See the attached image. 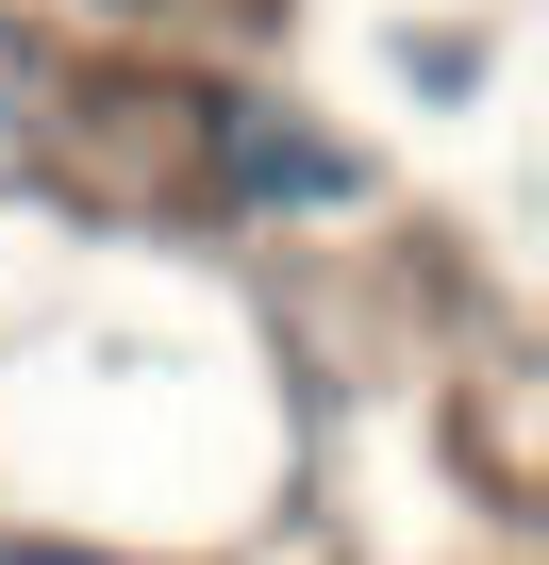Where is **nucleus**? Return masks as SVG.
<instances>
[{"mask_svg":"<svg viewBox=\"0 0 549 565\" xmlns=\"http://www.w3.org/2000/svg\"><path fill=\"white\" fill-rule=\"evenodd\" d=\"M200 167H217V200H250V216H334V200H367V167L334 150V134H300L284 100H200Z\"/></svg>","mask_w":549,"mask_h":565,"instance_id":"nucleus-1","label":"nucleus"},{"mask_svg":"<svg viewBox=\"0 0 549 565\" xmlns=\"http://www.w3.org/2000/svg\"><path fill=\"white\" fill-rule=\"evenodd\" d=\"M0 565H117V548H67V532H0Z\"/></svg>","mask_w":549,"mask_h":565,"instance_id":"nucleus-2","label":"nucleus"}]
</instances>
